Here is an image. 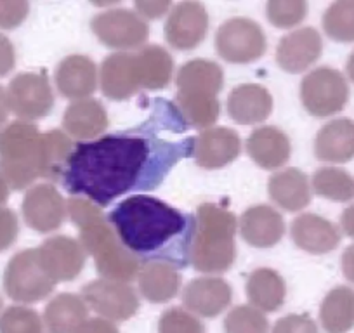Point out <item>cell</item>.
<instances>
[{
    "label": "cell",
    "instance_id": "obj_47",
    "mask_svg": "<svg viewBox=\"0 0 354 333\" xmlns=\"http://www.w3.org/2000/svg\"><path fill=\"white\" fill-rule=\"evenodd\" d=\"M342 273L351 283H354V243L349 245L342 254Z\"/></svg>",
    "mask_w": 354,
    "mask_h": 333
},
{
    "label": "cell",
    "instance_id": "obj_25",
    "mask_svg": "<svg viewBox=\"0 0 354 333\" xmlns=\"http://www.w3.org/2000/svg\"><path fill=\"white\" fill-rule=\"evenodd\" d=\"M315 155L326 163L351 162L354 158V120L335 118L323 125L315 139Z\"/></svg>",
    "mask_w": 354,
    "mask_h": 333
},
{
    "label": "cell",
    "instance_id": "obj_35",
    "mask_svg": "<svg viewBox=\"0 0 354 333\" xmlns=\"http://www.w3.org/2000/svg\"><path fill=\"white\" fill-rule=\"evenodd\" d=\"M315 193L330 202L346 203L354 200V175L337 166H322L313 174Z\"/></svg>",
    "mask_w": 354,
    "mask_h": 333
},
{
    "label": "cell",
    "instance_id": "obj_51",
    "mask_svg": "<svg viewBox=\"0 0 354 333\" xmlns=\"http://www.w3.org/2000/svg\"><path fill=\"white\" fill-rule=\"evenodd\" d=\"M346 73H347V77H349V80L354 84V50H353V53H351L349 59H347Z\"/></svg>",
    "mask_w": 354,
    "mask_h": 333
},
{
    "label": "cell",
    "instance_id": "obj_12",
    "mask_svg": "<svg viewBox=\"0 0 354 333\" xmlns=\"http://www.w3.org/2000/svg\"><path fill=\"white\" fill-rule=\"evenodd\" d=\"M37 250L44 271L56 283L73 281L85 267L87 254L75 238L64 234L50 236Z\"/></svg>",
    "mask_w": 354,
    "mask_h": 333
},
{
    "label": "cell",
    "instance_id": "obj_52",
    "mask_svg": "<svg viewBox=\"0 0 354 333\" xmlns=\"http://www.w3.org/2000/svg\"><path fill=\"white\" fill-rule=\"evenodd\" d=\"M0 311H2V297H0Z\"/></svg>",
    "mask_w": 354,
    "mask_h": 333
},
{
    "label": "cell",
    "instance_id": "obj_9",
    "mask_svg": "<svg viewBox=\"0 0 354 333\" xmlns=\"http://www.w3.org/2000/svg\"><path fill=\"white\" fill-rule=\"evenodd\" d=\"M91 28L103 46L118 49L120 53L145 47L149 37L146 19H142L132 9L124 8L100 12L91 21Z\"/></svg>",
    "mask_w": 354,
    "mask_h": 333
},
{
    "label": "cell",
    "instance_id": "obj_14",
    "mask_svg": "<svg viewBox=\"0 0 354 333\" xmlns=\"http://www.w3.org/2000/svg\"><path fill=\"white\" fill-rule=\"evenodd\" d=\"M23 219L37 233L59 229L66 217V202L53 184H37L23 198Z\"/></svg>",
    "mask_w": 354,
    "mask_h": 333
},
{
    "label": "cell",
    "instance_id": "obj_36",
    "mask_svg": "<svg viewBox=\"0 0 354 333\" xmlns=\"http://www.w3.org/2000/svg\"><path fill=\"white\" fill-rule=\"evenodd\" d=\"M323 30L335 42H354V0H337L323 15Z\"/></svg>",
    "mask_w": 354,
    "mask_h": 333
},
{
    "label": "cell",
    "instance_id": "obj_48",
    "mask_svg": "<svg viewBox=\"0 0 354 333\" xmlns=\"http://www.w3.org/2000/svg\"><path fill=\"white\" fill-rule=\"evenodd\" d=\"M340 226H342V231L346 233V236L354 240V203L342 212V216H340Z\"/></svg>",
    "mask_w": 354,
    "mask_h": 333
},
{
    "label": "cell",
    "instance_id": "obj_2",
    "mask_svg": "<svg viewBox=\"0 0 354 333\" xmlns=\"http://www.w3.org/2000/svg\"><path fill=\"white\" fill-rule=\"evenodd\" d=\"M108 222L139 263H162L174 269L192 264L196 217L148 195L129 196L108 216Z\"/></svg>",
    "mask_w": 354,
    "mask_h": 333
},
{
    "label": "cell",
    "instance_id": "obj_4",
    "mask_svg": "<svg viewBox=\"0 0 354 333\" xmlns=\"http://www.w3.org/2000/svg\"><path fill=\"white\" fill-rule=\"evenodd\" d=\"M195 217L193 267L205 274L226 273L236 260V216L217 203H203Z\"/></svg>",
    "mask_w": 354,
    "mask_h": 333
},
{
    "label": "cell",
    "instance_id": "obj_49",
    "mask_svg": "<svg viewBox=\"0 0 354 333\" xmlns=\"http://www.w3.org/2000/svg\"><path fill=\"white\" fill-rule=\"evenodd\" d=\"M9 113H11V108H9L8 101V91L0 86V129L4 127V124L8 122Z\"/></svg>",
    "mask_w": 354,
    "mask_h": 333
},
{
    "label": "cell",
    "instance_id": "obj_3",
    "mask_svg": "<svg viewBox=\"0 0 354 333\" xmlns=\"http://www.w3.org/2000/svg\"><path fill=\"white\" fill-rule=\"evenodd\" d=\"M66 213L80 233L78 241L85 254L93 257L104 280L131 283L138 278L141 263L124 247L101 207L82 196H71L66 202Z\"/></svg>",
    "mask_w": 354,
    "mask_h": 333
},
{
    "label": "cell",
    "instance_id": "obj_24",
    "mask_svg": "<svg viewBox=\"0 0 354 333\" xmlns=\"http://www.w3.org/2000/svg\"><path fill=\"white\" fill-rule=\"evenodd\" d=\"M108 125H110V118H108L106 110L100 101L93 97L73 101L63 115L64 132L70 137L84 142L103 134Z\"/></svg>",
    "mask_w": 354,
    "mask_h": 333
},
{
    "label": "cell",
    "instance_id": "obj_23",
    "mask_svg": "<svg viewBox=\"0 0 354 333\" xmlns=\"http://www.w3.org/2000/svg\"><path fill=\"white\" fill-rule=\"evenodd\" d=\"M247 153L264 171H277L290 160L292 144L283 131L271 125L259 127L248 135Z\"/></svg>",
    "mask_w": 354,
    "mask_h": 333
},
{
    "label": "cell",
    "instance_id": "obj_19",
    "mask_svg": "<svg viewBox=\"0 0 354 333\" xmlns=\"http://www.w3.org/2000/svg\"><path fill=\"white\" fill-rule=\"evenodd\" d=\"M292 240L304 252L325 256L340 245L339 227L316 213H302L292 222Z\"/></svg>",
    "mask_w": 354,
    "mask_h": 333
},
{
    "label": "cell",
    "instance_id": "obj_39",
    "mask_svg": "<svg viewBox=\"0 0 354 333\" xmlns=\"http://www.w3.org/2000/svg\"><path fill=\"white\" fill-rule=\"evenodd\" d=\"M266 15L271 25L277 28H294L308 16V2L304 0H270Z\"/></svg>",
    "mask_w": 354,
    "mask_h": 333
},
{
    "label": "cell",
    "instance_id": "obj_22",
    "mask_svg": "<svg viewBox=\"0 0 354 333\" xmlns=\"http://www.w3.org/2000/svg\"><path fill=\"white\" fill-rule=\"evenodd\" d=\"M227 115L240 125H257L270 118L273 111V96L266 87L243 84L227 96Z\"/></svg>",
    "mask_w": 354,
    "mask_h": 333
},
{
    "label": "cell",
    "instance_id": "obj_41",
    "mask_svg": "<svg viewBox=\"0 0 354 333\" xmlns=\"http://www.w3.org/2000/svg\"><path fill=\"white\" fill-rule=\"evenodd\" d=\"M30 12V4L25 0H0V28L15 30L21 25Z\"/></svg>",
    "mask_w": 354,
    "mask_h": 333
},
{
    "label": "cell",
    "instance_id": "obj_43",
    "mask_svg": "<svg viewBox=\"0 0 354 333\" xmlns=\"http://www.w3.org/2000/svg\"><path fill=\"white\" fill-rule=\"evenodd\" d=\"M19 234V220L18 216L11 209L2 207L0 209V252L8 250L15 245Z\"/></svg>",
    "mask_w": 354,
    "mask_h": 333
},
{
    "label": "cell",
    "instance_id": "obj_18",
    "mask_svg": "<svg viewBox=\"0 0 354 333\" xmlns=\"http://www.w3.org/2000/svg\"><path fill=\"white\" fill-rule=\"evenodd\" d=\"M56 86L66 99H87L97 89V68L91 57L71 54L56 68Z\"/></svg>",
    "mask_w": 354,
    "mask_h": 333
},
{
    "label": "cell",
    "instance_id": "obj_27",
    "mask_svg": "<svg viewBox=\"0 0 354 333\" xmlns=\"http://www.w3.org/2000/svg\"><path fill=\"white\" fill-rule=\"evenodd\" d=\"M270 198L287 212H299L311 203L309 178L299 169H285L270 178Z\"/></svg>",
    "mask_w": 354,
    "mask_h": 333
},
{
    "label": "cell",
    "instance_id": "obj_10",
    "mask_svg": "<svg viewBox=\"0 0 354 333\" xmlns=\"http://www.w3.org/2000/svg\"><path fill=\"white\" fill-rule=\"evenodd\" d=\"M8 101L12 113L25 122L40 120L54 108V93L46 73L16 75L8 87Z\"/></svg>",
    "mask_w": 354,
    "mask_h": 333
},
{
    "label": "cell",
    "instance_id": "obj_20",
    "mask_svg": "<svg viewBox=\"0 0 354 333\" xmlns=\"http://www.w3.org/2000/svg\"><path fill=\"white\" fill-rule=\"evenodd\" d=\"M240 234L250 247L271 248L285 234V220L270 205H254L241 213L238 220Z\"/></svg>",
    "mask_w": 354,
    "mask_h": 333
},
{
    "label": "cell",
    "instance_id": "obj_44",
    "mask_svg": "<svg viewBox=\"0 0 354 333\" xmlns=\"http://www.w3.org/2000/svg\"><path fill=\"white\" fill-rule=\"evenodd\" d=\"M16 66V50L11 40L0 33V77L11 73Z\"/></svg>",
    "mask_w": 354,
    "mask_h": 333
},
{
    "label": "cell",
    "instance_id": "obj_50",
    "mask_svg": "<svg viewBox=\"0 0 354 333\" xmlns=\"http://www.w3.org/2000/svg\"><path fill=\"white\" fill-rule=\"evenodd\" d=\"M9 193H11V188H9V184L6 182V179L0 175V209L8 203Z\"/></svg>",
    "mask_w": 354,
    "mask_h": 333
},
{
    "label": "cell",
    "instance_id": "obj_28",
    "mask_svg": "<svg viewBox=\"0 0 354 333\" xmlns=\"http://www.w3.org/2000/svg\"><path fill=\"white\" fill-rule=\"evenodd\" d=\"M138 281L141 295L153 304H165L172 301L183 287V276L179 271L162 263L142 264Z\"/></svg>",
    "mask_w": 354,
    "mask_h": 333
},
{
    "label": "cell",
    "instance_id": "obj_17",
    "mask_svg": "<svg viewBox=\"0 0 354 333\" xmlns=\"http://www.w3.org/2000/svg\"><path fill=\"white\" fill-rule=\"evenodd\" d=\"M233 298V290L223 278L203 276L189 281L183 292V304L186 311L202 318L219 316Z\"/></svg>",
    "mask_w": 354,
    "mask_h": 333
},
{
    "label": "cell",
    "instance_id": "obj_11",
    "mask_svg": "<svg viewBox=\"0 0 354 333\" xmlns=\"http://www.w3.org/2000/svg\"><path fill=\"white\" fill-rule=\"evenodd\" d=\"M87 307L108 321H127L139 311L138 292L129 283L115 280H94L82 288Z\"/></svg>",
    "mask_w": 354,
    "mask_h": 333
},
{
    "label": "cell",
    "instance_id": "obj_26",
    "mask_svg": "<svg viewBox=\"0 0 354 333\" xmlns=\"http://www.w3.org/2000/svg\"><path fill=\"white\" fill-rule=\"evenodd\" d=\"M176 86L177 93L217 97L224 87V71L214 61L192 59L179 68Z\"/></svg>",
    "mask_w": 354,
    "mask_h": 333
},
{
    "label": "cell",
    "instance_id": "obj_38",
    "mask_svg": "<svg viewBox=\"0 0 354 333\" xmlns=\"http://www.w3.org/2000/svg\"><path fill=\"white\" fill-rule=\"evenodd\" d=\"M270 323L264 312L254 305H236L227 312L224 319L226 333H268Z\"/></svg>",
    "mask_w": 354,
    "mask_h": 333
},
{
    "label": "cell",
    "instance_id": "obj_33",
    "mask_svg": "<svg viewBox=\"0 0 354 333\" xmlns=\"http://www.w3.org/2000/svg\"><path fill=\"white\" fill-rule=\"evenodd\" d=\"M319 321L326 333H347L354 328V290L335 287L325 295L319 307Z\"/></svg>",
    "mask_w": 354,
    "mask_h": 333
},
{
    "label": "cell",
    "instance_id": "obj_5",
    "mask_svg": "<svg viewBox=\"0 0 354 333\" xmlns=\"http://www.w3.org/2000/svg\"><path fill=\"white\" fill-rule=\"evenodd\" d=\"M40 135L37 125L25 120L0 129V175L15 191L30 188L40 178Z\"/></svg>",
    "mask_w": 354,
    "mask_h": 333
},
{
    "label": "cell",
    "instance_id": "obj_21",
    "mask_svg": "<svg viewBox=\"0 0 354 333\" xmlns=\"http://www.w3.org/2000/svg\"><path fill=\"white\" fill-rule=\"evenodd\" d=\"M100 86L104 97L111 101L131 99L138 94V73H136V57L132 53H115L101 63Z\"/></svg>",
    "mask_w": 354,
    "mask_h": 333
},
{
    "label": "cell",
    "instance_id": "obj_15",
    "mask_svg": "<svg viewBox=\"0 0 354 333\" xmlns=\"http://www.w3.org/2000/svg\"><path fill=\"white\" fill-rule=\"evenodd\" d=\"M323 53L322 35L313 26L297 28L280 40L277 63L287 73H302L309 70Z\"/></svg>",
    "mask_w": 354,
    "mask_h": 333
},
{
    "label": "cell",
    "instance_id": "obj_1",
    "mask_svg": "<svg viewBox=\"0 0 354 333\" xmlns=\"http://www.w3.org/2000/svg\"><path fill=\"white\" fill-rule=\"evenodd\" d=\"M188 129L176 104L158 97L138 127L78 142L61 184L97 207H108L127 193L153 191L174 165L195 155L196 137L185 135Z\"/></svg>",
    "mask_w": 354,
    "mask_h": 333
},
{
    "label": "cell",
    "instance_id": "obj_40",
    "mask_svg": "<svg viewBox=\"0 0 354 333\" xmlns=\"http://www.w3.org/2000/svg\"><path fill=\"white\" fill-rule=\"evenodd\" d=\"M158 333H205L202 321L183 307H170L160 316Z\"/></svg>",
    "mask_w": 354,
    "mask_h": 333
},
{
    "label": "cell",
    "instance_id": "obj_7",
    "mask_svg": "<svg viewBox=\"0 0 354 333\" xmlns=\"http://www.w3.org/2000/svg\"><path fill=\"white\" fill-rule=\"evenodd\" d=\"M301 101L306 111L316 118L337 115L349 101L346 77L332 66H319L309 71L301 82Z\"/></svg>",
    "mask_w": 354,
    "mask_h": 333
},
{
    "label": "cell",
    "instance_id": "obj_32",
    "mask_svg": "<svg viewBox=\"0 0 354 333\" xmlns=\"http://www.w3.org/2000/svg\"><path fill=\"white\" fill-rule=\"evenodd\" d=\"M73 148V141L66 132L57 129L42 132L39 144L40 178L47 181H61Z\"/></svg>",
    "mask_w": 354,
    "mask_h": 333
},
{
    "label": "cell",
    "instance_id": "obj_8",
    "mask_svg": "<svg viewBox=\"0 0 354 333\" xmlns=\"http://www.w3.org/2000/svg\"><path fill=\"white\" fill-rule=\"evenodd\" d=\"M216 50L224 61L234 64L254 63L268 49L266 33L254 19L231 18L216 32Z\"/></svg>",
    "mask_w": 354,
    "mask_h": 333
},
{
    "label": "cell",
    "instance_id": "obj_34",
    "mask_svg": "<svg viewBox=\"0 0 354 333\" xmlns=\"http://www.w3.org/2000/svg\"><path fill=\"white\" fill-rule=\"evenodd\" d=\"M174 104L181 111L189 127L207 131L221 117V103L214 96H195V94L176 93Z\"/></svg>",
    "mask_w": 354,
    "mask_h": 333
},
{
    "label": "cell",
    "instance_id": "obj_42",
    "mask_svg": "<svg viewBox=\"0 0 354 333\" xmlns=\"http://www.w3.org/2000/svg\"><path fill=\"white\" fill-rule=\"evenodd\" d=\"M273 333H319L318 325L309 314H288L278 319Z\"/></svg>",
    "mask_w": 354,
    "mask_h": 333
},
{
    "label": "cell",
    "instance_id": "obj_37",
    "mask_svg": "<svg viewBox=\"0 0 354 333\" xmlns=\"http://www.w3.org/2000/svg\"><path fill=\"white\" fill-rule=\"evenodd\" d=\"M0 333H46V328L35 309L11 305L0 312Z\"/></svg>",
    "mask_w": 354,
    "mask_h": 333
},
{
    "label": "cell",
    "instance_id": "obj_45",
    "mask_svg": "<svg viewBox=\"0 0 354 333\" xmlns=\"http://www.w3.org/2000/svg\"><path fill=\"white\" fill-rule=\"evenodd\" d=\"M134 9L142 19H160L163 15L170 12V2H134Z\"/></svg>",
    "mask_w": 354,
    "mask_h": 333
},
{
    "label": "cell",
    "instance_id": "obj_13",
    "mask_svg": "<svg viewBox=\"0 0 354 333\" xmlns=\"http://www.w3.org/2000/svg\"><path fill=\"white\" fill-rule=\"evenodd\" d=\"M209 32V12L200 2L172 6L165 23V39L174 49L192 50L203 42Z\"/></svg>",
    "mask_w": 354,
    "mask_h": 333
},
{
    "label": "cell",
    "instance_id": "obj_31",
    "mask_svg": "<svg viewBox=\"0 0 354 333\" xmlns=\"http://www.w3.org/2000/svg\"><path fill=\"white\" fill-rule=\"evenodd\" d=\"M247 297L259 311L274 312L283 305L287 297V285L280 273L270 267H261L248 276Z\"/></svg>",
    "mask_w": 354,
    "mask_h": 333
},
{
    "label": "cell",
    "instance_id": "obj_16",
    "mask_svg": "<svg viewBox=\"0 0 354 333\" xmlns=\"http://www.w3.org/2000/svg\"><path fill=\"white\" fill-rule=\"evenodd\" d=\"M241 139L227 127H210L196 135L195 160L205 171L223 169L240 156Z\"/></svg>",
    "mask_w": 354,
    "mask_h": 333
},
{
    "label": "cell",
    "instance_id": "obj_30",
    "mask_svg": "<svg viewBox=\"0 0 354 333\" xmlns=\"http://www.w3.org/2000/svg\"><path fill=\"white\" fill-rule=\"evenodd\" d=\"M139 87L146 91H162L172 80V56L160 46H145L134 54Z\"/></svg>",
    "mask_w": 354,
    "mask_h": 333
},
{
    "label": "cell",
    "instance_id": "obj_46",
    "mask_svg": "<svg viewBox=\"0 0 354 333\" xmlns=\"http://www.w3.org/2000/svg\"><path fill=\"white\" fill-rule=\"evenodd\" d=\"M75 333H118L117 325L103 318L87 319Z\"/></svg>",
    "mask_w": 354,
    "mask_h": 333
},
{
    "label": "cell",
    "instance_id": "obj_6",
    "mask_svg": "<svg viewBox=\"0 0 354 333\" xmlns=\"http://www.w3.org/2000/svg\"><path fill=\"white\" fill-rule=\"evenodd\" d=\"M4 292L18 304H35L49 297L56 288L44 271L37 248H26L11 257L4 271Z\"/></svg>",
    "mask_w": 354,
    "mask_h": 333
},
{
    "label": "cell",
    "instance_id": "obj_29",
    "mask_svg": "<svg viewBox=\"0 0 354 333\" xmlns=\"http://www.w3.org/2000/svg\"><path fill=\"white\" fill-rule=\"evenodd\" d=\"M88 307L80 295L59 294L46 305L44 328L47 333H75L87 321Z\"/></svg>",
    "mask_w": 354,
    "mask_h": 333
}]
</instances>
